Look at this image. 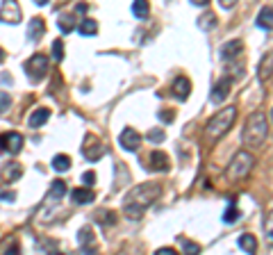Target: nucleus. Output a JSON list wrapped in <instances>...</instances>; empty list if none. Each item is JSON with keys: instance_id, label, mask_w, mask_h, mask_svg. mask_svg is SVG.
Returning a JSON list of instances; mask_svg holds the SVG:
<instances>
[{"instance_id": "f257e3e1", "label": "nucleus", "mask_w": 273, "mask_h": 255, "mask_svg": "<svg viewBox=\"0 0 273 255\" xmlns=\"http://www.w3.org/2000/svg\"><path fill=\"white\" fill-rule=\"evenodd\" d=\"M162 196V187L157 182H144V185H137L134 189L128 191L125 196V205H123V214L132 221H139L144 216V210L148 205H153L157 198Z\"/></svg>"}, {"instance_id": "f03ea898", "label": "nucleus", "mask_w": 273, "mask_h": 255, "mask_svg": "<svg viewBox=\"0 0 273 255\" xmlns=\"http://www.w3.org/2000/svg\"><path fill=\"white\" fill-rule=\"evenodd\" d=\"M234 121H237V107L218 109V112L207 121V125H205V139H207L209 144L218 142V139L223 137L230 128L234 125Z\"/></svg>"}, {"instance_id": "7ed1b4c3", "label": "nucleus", "mask_w": 273, "mask_h": 255, "mask_svg": "<svg viewBox=\"0 0 273 255\" xmlns=\"http://www.w3.org/2000/svg\"><path fill=\"white\" fill-rule=\"evenodd\" d=\"M268 135V125H266V116L262 112H253L246 118V125H243L241 139L248 148H259L264 144Z\"/></svg>"}, {"instance_id": "20e7f679", "label": "nucleus", "mask_w": 273, "mask_h": 255, "mask_svg": "<svg viewBox=\"0 0 273 255\" xmlns=\"http://www.w3.org/2000/svg\"><path fill=\"white\" fill-rule=\"evenodd\" d=\"M253 167H255L253 153H248V151H237V153L232 155V160H230L228 173H225V176H228L230 182H239V180H243V178L250 176Z\"/></svg>"}, {"instance_id": "39448f33", "label": "nucleus", "mask_w": 273, "mask_h": 255, "mask_svg": "<svg viewBox=\"0 0 273 255\" xmlns=\"http://www.w3.org/2000/svg\"><path fill=\"white\" fill-rule=\"evenodd\" d=\"M48 73V57L44 53H35L28 62H25V75L32 80V82H41Z\"/></svg>"}, {"instance_id": "423d86ee", "label": "nucleus", "mask_w": 273, "mask_h": 255, "mask_svg": "<svg viewBox=\"0 0 273 255\" xmlns=\"http://www.w3.org/2000/svg\"><path fill=\"white\" fill-rule=\"evenodd\" d=\"M105 153H107V146H105L103 139L96 137V135H87L85 144H82V157H85L87 162H96Z\"/></svg>"}, {"instance_id": "0eeeda50", "label": "nucleus", "mask_w": 273, "mask_h": 255, "mask_svg": "<svg viewBox=\"0 0 273 255\" xmlns=\"http://www.w3.org/2000/svg\"><path fill=\"white\" fill-rule=\"evenodd\" d=\"M23 135L21 133H5L0 135V151H7L10 155H19L21 151H23Z\"/></svg>"}, {"instance_id": "6e6552de", "label": "nucleus", "mask_w": 273, "mask_h": 255, "mask_svg": "<svg viewBox=\"0 0 273 255\" xmlns=\"http://www.w3.org/2000/svg\"><path fill=\"white\" fill-rule=\"evenodd\" d=\"M21 5L19 0H3V7H0V21L3 23H10V25H16L21 23Z\"/></svg>"}, {"instance_id": "1a4fd4ad", "label": "nucleus", "mask_w": 273, "mask_h": 255, "mask_svg": "<svg viewBox=\"0 0 273 255\" xmlns=\"http://www.w3.org/2000/svg\"><path fill=\"white\" fill-rule=\"evenodd\" d=\"M119 144L123 151L134 153V151H139V146H141V135L134 128H123L119 135Z\"/></svg>"}, {"instance_id": "9d476101", "label": "nucleus", "mask_w": 273, "mask_h": 255, "mask_svg": "<svg viewBox=\"0 0 273 255\" xmlns=\"http://www.w3.org/2000/svg\"><path fill=\"white\" fill-rule=\"evenodd\" d=\"M241 53H243V41L241 39L225 41V44L218 48V57L223 59V62H232V59H237Z\"/></svg>"}, {"instance_id": "9b49d317", "label": "nucleus", "mask_w": 273, "mask_h": 255, "mask_svg": "<svg viewBox=\"0 0 273 255\" xmlns=\"http://www.w3.org/2000/svg\"><path fill=\"white\" fill-rule=\"evenodd\" d=\"M230 87H232V78H228V75H223V78L218 80L216 84H214L212 93H209V100L212 103H223L225 98H228V93H230Z\"/></svg>"}, {"instance_id": "f8f14e48", "label": "nucleus", "mask_w": 273, "mask_h": 255, "mask_svg": "<svg viewBox=\"0 0 273 255\" xmlns=\"http://www.w3.org/2000/svg\"><path fill=\"white\" fill-rule=\"evenodd\" d=\"M44 35H46V21L41 19V16H35V19L28 23V39H30L32 44H37V41H41Z\"/></svg>"}, {"instance_id": "ddd939ff", "label": "nucleus", "mask_w": 273, "mask_h": 255, "mask_svg": "<svg viewBox=\"0 0 273 255\" xmlns=\"http://www.w3.org/2000/svg\"><path fill=\"white\" fill-rule=\"evenodd\" d=\"M78 241H80V246H82V250H85V253H96V237H94V230H91L89 226L80 228Z\"/></svg>"}, {"instance_id": "4468645a", "label": "nucleus", "mask_w": 273, "mask_h": 255, "mask_svg": "<svg viewBox=\"0 0 273 255\" xmlns=\"http://www.w3.org/2000/svg\"><path fill=\"white\" fill-rule=\"evenodd\" d=\"M71 198H73L75 205H89L91 201H94V191H91V187H78V189L71 191Z\"/></svg>"}, {"instance_id": "2eb2a0df", "label": "nucleus", "mask_w": 273, "mask_h": 255, "mask_svg": "<svg viewBox=\"0 0 273 255\" xmlns=\"http://www.w3.org/2000/svg\"><path fill=\"white\" fill-rule=\"evenodd\" d=\"M173 93L178 100H187L189 93H191V82H189V78H184V75H180V78L173 80Z\"/></svg>"}, {"instance_id": "dca6fc26", "label": "nucleus", "mask_w": 273, "mask_h": 255, "mask_svg": "<svg viewBox=\"0 0 273 255\" xmlns=\"http://www.w3.org/2000/svg\"><path fill=\"white\" fill-rule=\"evenodd\" d=\"M150 169H153V171H169L171 169L169 155L162 151H153L150 153Z\"/></svg>"}, {"instance_id": "f3484780", "label": "nucleus", "mask_w": 273, "mask_h": 255, "mask_svg": "<svg viewBox=\"0 0 273 255\" xmlns=\"http://www.w3.org/2000/svg\"><path fill=\"white\" fill-rule=\"evenodd\" d=\"M257 75H259V80H268V78H273V50H271V53H266L262 59H259Z\"/></svg>"}, {"instance_id": "a211bd4d", "label": "nucleus", "mask_w": 273, "mask_h": 255, "mask_svg": "<svg viewBox=\"0 0 273 255\" xmlns=\"http://www.w3.org/2000/svg\"><path fill=\"white\" fill-rule=\"evenodd\" d=\"M50 118V109L48 107H37L35 112L30 114V118H28V125L30 128H41V125H46V121Z\"/></svg>"}, {"instance_id": "6ab92c4d", "label": "nucleus", "mask_w": 273, "mask_h": 255, "mask_svg": "<svg viewBox=\"0 0 273 255\" xmlns=\"http://www.w3.org/2000/svg\"><path fill=\"white\" fill-rule=\"evenodd\" d=\"M64 194H66V182L64 180H53V185H50V189H48V201L60 203L62 198H64Z\"/></svg>"}, {"instance_id": "aec40b11", "label": "nucleus", "mask_w": 273, "mask_h": 255, "mask_svg": "<svg viewBox=\"0 0 273 255\" xmlns=\"http://www.w3.org/2000/svg\"><path fill=\"white\" fill-rule=\"evenodd\" d=\"M257 25L262 30H273V7H262V10H259Z\"/></svg>"}, {"instance_id": "412c9836", "label": "nucleus", "mask_w": 273, "mask_h": 255, "mask_svg": "<svg viewBox=\"0 0 273 255\" xmlns=\"http://www.w3.org/2000/svg\"><path fill=\"white\" fill-rule=\"evenodd\" d=\"M3 176H5L7 182H16V180H21V176H23V167H21L19 162H10L5 167V171H3Z\"/></svg>"}, {"instance_id": "4be33fe9", "label": "nucleus", "mask_w": 273, "mask_h": 255, "mask_svg": "<svg viewBox=\"0 0 273 255\" xmlns=\"http://www.w3.org/2000/svg\"><path fill=\"white\" fill-rule=\"evenodd\" d=\"M239 248L246 250V253H257V239H255L253 235H248V232H243L241 237H239Z\"/></svg>"}, {"instance_id": "5701e85b", "label": "nucleus", "mask_w": 273, "mask_h": 255, "mask_svg": "<svg viewBox=\"0 0 273 255\" xmlns=\"http://www.w3.org/2000/svg\"><path fill=\"white\" fill-rule=\"evenodd\" d=\"M132 14L137 16V19L146 21L150 14V5H148V0H134L132 3Z\"/></svg>"}, {"instance_id": "b1692460", "label": "nucleus", "mask_w": 273, "mask_h": 255, "mask_svg": "<svg viewBox=\"0 0 273 255\" xmlns=\"http://www.w3.org/2000/svg\"><path fill=\"white\" fill-rule=\"evenodd\" d=\"M78 32L82 37H94L98 32V23L94 19H82V23L78 25Z\"/></svg>"}, {"instance_id": "393cba45", "label": "nucleus", "mask_w": 273, "mask_h": 255, "mask_svg": "<svg viewBox=\"0 0 273 255\" xmlns=\"http://www.w3.org/2000/svg\"><path fill=\"white\" fill-rule=\"evenodd\" d=\"M53 169H55L57 173L69 171V169H71V157H69V155H64V153H60V155H55V157H53Z\"/></svg>"}, {"instance_id": "a878e982", "label": "nucleus", "mask_w": 273, "mask_h": 255, "mask_svg": "<svg viewBox=\"0 0 273 255\" xmlns=\"http://www.w3.org/2000/svg\"><path fill=\"white\" fill-rule=\"evenodd\" d=\"M196 23H198L200 30H205V32H207V30H214V28H216L218 21H216V16H214L212 12H207V14H200Z\"/></svg>"}, {"instance_id": "bb28decb", "label": "nucleus", "mask_w": 273, "mask_h": 255, "mask_svg": "<svg viewBox=\"0 0 273 255\" xmlns=\"http://www.w3.org/2000/svg\"><path fill=\"white\" fill-rule=\"evenodd\" d=\"M57 25H60V30L64 32V35H69V32H73V28H75V16L73 14H60Z\"/></svg>"}, {"instance_id": "cd10ccee", "label": "nucleus", "mask_w": 273, "mask_h": 255, "mask_svg": "<svg viewBox=\"0 0 273 255\" xmlns=\"http://www.w3.org/2000/svg\"><path fill=\"white\" fill-rule=\"evenodd\" d=\"M94 216H96L98 223H105V226H114L116 223V214L114 212H109V210H98Z\"/></svg>"}, {"instance_id": "c85d7f7f", "label": "nucleus", "mask_w": 273, "mask_h": 255, "mask_svg": "<svg viewBox=\"0 0 273 255\" xmlns=\"http://www.w3.org/2000/svg\"><path fill=\"white\" fill-rule=\"evenodd\" d=\"M239 216H241V214H239V210H237V201L232 198V201H230V207L225 210V214H223V221H225V223H237Z\"/></svg>"}, {"instance_id": "c756f323", "label": "nucleus", "mask_w": 273, "mask_h": 255, "mask_svg": "<svg viewBox=\"0 0 273 255\" xmlns=\"http://www.w3.org/2000/svg\"><path fill=\"white\" fill-rule=\"evenodd\" d=\"M264 235H266V241L273 246V210L266 214V219H264Z\"/></svg>"}, {"instance_id": "7c9ffc66", "label": "nucleus", "mask_w": 273, "mask_h": 255, "mask_svg": "<svg viewBox=\"0 0 273 255\" xmlns=\"http://www.w3.org/2000/svg\"><path fill=\"white\" fill-rule=\"evenodd\" d=\"M53 59L55 62H62V59H64V41L62 39L53 41Z\"/></svg>"}, {"instance_id": "2f4dec72", "label": "nucleus", "mask_w": 273, "mask_h": 255, "mask_svg": "<svg viewBox=\"0 0 273 255\" xmlns=\"http://www.w3.org/2000/svg\"><path fill=\"white\" fill-rule=\"evenodd\" d=\"M146 137H148V142L159 144V142H164V130H162V128H155V130H150Z\"/></svg>"}, {"instance_id": "473e14b6", "label": "nucleus", "mask_w": 273, "mask_h": 255, "mask_svg": "<svg viewBox=\"0 0 273 255\" xmlns=\"http://www.w3.org/2000/svg\"><path fill=\"white\" fill-rule=\"evenodd\" d=\"M10 105H12L10 93H7V91H0V114H5L7 109H10Z\"/></svg>"}, {"instance_id": "72a5a7b5", "label": "nucleus", "mask_w": 273, "mask_h": 255, "mask_svg": "<svg viewBox=\"0 0 273 255\" xmlns=\"http://www.w3.org/2000/svg\"><path fill=\"white\" fill-rule=\"evenodd\" d=\"M182 246L187 253H200V246L196 241H189V239H182Z\"/></svg>"}, {"instance_id": "f704fd0d", "label": "nucleus", "mask_w": 273, "mask_h": 255, "mask_svg": "<svg viewBox=\"0 0 273 255\" xmlns=\"http://www.w3.org/2000/svg\"><path fill=\"white\" fill-rule=\"evenodd\" d=\"M82 185H87V187H94V185H96V173H94V171H87V173H82Z\"/></svg>"}, {"instance_id": "c9c22d12", "label": "nucleus", "mask_w": 273, "mask_h": 255, "mask_svg": "<svg viewBox=\"0 0 273 255\" xmlns=\"http://www.w3.org/2000/svg\"><path fill=\"white\" fill-rule=\"evenodd\" d=\"M159 118H162L164 123H169V121H173L175 118V112L173 109H162V112H159Z\"/></svg>"}, {"instance_id": "e433bc0d", "label": "nucleus", "mask_w": 273, "mask_h": 255, "mask_svg": "<svg viewBox=\"0 0 273 255\" xmlns=\"http://www.w3.org/2000/svg\"><path fill=\"white\" fill-rule=\"evenodd\" d=\"M14 198H16V194H14V191H3V189H0V201H14Z\"/></svg>"}, {"instance_id": "4c0bfd02", "label": "nucleus", "mask_w": 273, "mask_h": 255, "mask_svg": "<svg viewBox=\"0 0 273 255\" xmlns=\"http://www.w3.org/2000/svg\"><path fill=\"white\" fill-rule=\"evenodd\" d=\"M237 3H239V0H218V5L223 7V10H232Z\"/></svg>"}, {"instance_id": "58836bf2", "label": "nucleus", "mask_w": 273, "mask_h": 255, "mask_svg": "<svg viewBox=\"0 0 273 255\" xmlns=\"http://www.w3.org/2000/svg\"><path fill=\"white\" fill-rule=\"evenodd\" d=\"M75 12H78V14H87V5L85 3H78V5H75Z\"/></svg>"}, {"instance_id": "ea45409f", "label": "nucleus", "mask_w": 273, "mask_h": 255, "mask_svg": "<svg viewBox=\"0 0 273 255\" xmlns=\"http://www.w3.org/2000/svg\"><path fill=\"white\" fill-rule=\"evenodd\" d=\"M191 5H196V7H207L209 0H191Z\"/></svg>"}, {"instance_id": "a19ab883", "label": "nucleus", "mask_w": 273, "mask_h": 255, "mask_svg": "<svg viewBox=\"0 0 273 255\" xmlns=\"http://www.w3.org/2000/svg\"><path fill=\"white\" fill-rule=\"evenodd\" d=\"M157 253H159V255H171V253H175V250H173V248H169V246H164V248H159Z\"/></svg>"}, {"instance_id": "79ce46f5", "label": "nucleus", "mask_w": 273, "mask_h": 255, "mask_svg": "<svg viewBox=\"0 0 273 255\" xmlns=\"http://www.w3.org/2000/svg\"><path fill=\"white\" fill-rule=\"evenodd\" d=\"M35 3H37V5H39V7H41V5H48L50 0H35Z\"/></svg>"}, {"instance_id": "37998d69", "label": "nucleus", "mask_w": 273, "mask_h": 255, "mask_svg": "<svg viewBox=\"0 0 273 255\" xmlns=\"http://www.w3.org/2000/svg\"><path fill=\"white\" fill-rule=\"evenodd\" d=\"M0 62H5V50L0 48Z\"/></svg>"}, {"instance_id": "c03bdc74", "label": "nucleus", "mask_w": 273, "mask_h": 255, "mask_svg": "<svg viewBox=\"0 0 273 255\" xmlns=\"http://www.w3.org/2000/svg\"><path fill=\"white\" fill-rule=\"evenodd\" d=\"M271 121H273V109H271Z\"/></svg>"}]
</instances>
